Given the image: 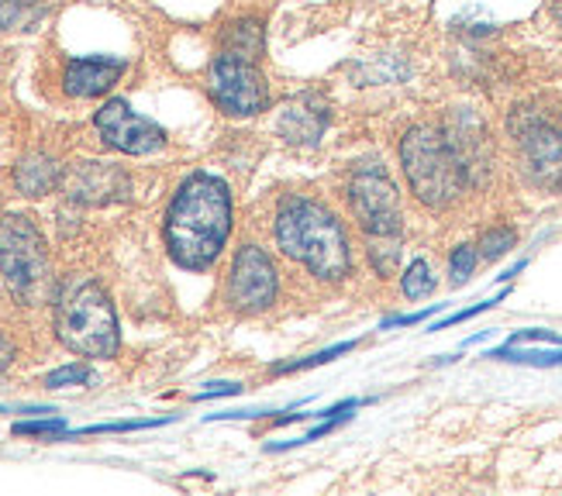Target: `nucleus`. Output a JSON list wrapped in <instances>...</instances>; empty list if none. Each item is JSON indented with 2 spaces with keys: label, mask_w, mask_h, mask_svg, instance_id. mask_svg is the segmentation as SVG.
Segmentation results:
<instances>
[{
  "label": "nucleus",
  "mask_w": 562,
  "mask_h": 496,
  "mask_svg": "<svg viewBox=\"0 0 562 496\" xmlns=\"http://www.w3.org/2000/svg\"><path fill=\"white\" fill-rule=\"evenodd\" d=\"M232 232V196L222 180L207 172L193 177L177 190L166 211V245L183 269H207L228 241Z\"/></svg>",
  "instance_id": "nucleus-1"
},
{
  "label": "nucleus",
  "mask_w": 562,
  "mask_h": 496,
  "mask_svg": "<svg viewBox=\"0 0 562 496\" xmlns=\"http://www.w3.org/2000/svg\"><path fill=\"white\" fill-rule=\"evenodd\" d=\"M277 241L283 256L311 269V277L338 283L352 269V248L341 221L304 196H286L277 214Z\"/></svg>",
  "instance_id": "nucleus-2"
},
{
  "label": "nucleus",
  "mask_w": 562,
  "mask_h": 496,
  "mask_svg": "<svg viewBox=\"0 0 562 496\" xmlns=\"http://www.w3.org/2000/svg\"><path fill=\"white\" fill-rule=\"evenodd\" d=\"M56 338L69 352L87 359H111L121 345L111 296L90 277H72L56 296Z\"/></svg>",
  "instance_id": "nucleus-3"
},
{
  "label": "nucleus",
  "mask_w": 562,
  "mask_h": 496,
  "mask_svg": "<svg viewBox=\"0 0 562 496\" xmlns=\"http://www.w3.org/2000/svg\"><path fill=\"white\" fill-rule=\"evenodd\" d=\"M401 159L411 190L428 207H449L467 187V166H462L452 142L438 128H411L401 142Z\"/></svg>",
  "instance_id": "nucleus-4"
},
{
  "label": "nucleus",
  "mask_w": 562,
  "mask_h": 496,
  "mask_svg": "<svg viewBox=\"0 0 562 496\" xmlns=\"http://www.w3.org/2000/svg\"><path fill=\"white\" fill-rule=\"evenodd\" d=\"M0 277L14 301L35 307L48 293V252L45 238L29 217L8 214L0 221Z\"/></svg>",
  "instance_id": "nucleus-5"
},
{
  "label": "nucleus",
  "mask_w": 562,
  "mask_h": 496,
  "mask_svg": "<svg viewBox=\"0 0 562 496\" xmlns=\"http://www.w3.org/2000/svg\"><path fill=\"white\" fill-rule=\"evenodd\" d=\"M349 207L373 241L397 238L404 228L401 193L380 162H362L349 180Z\"/></svg>",
  "instance_id": "nucleus-6"
},
{
  "label": "nucleus",
  "mask_w": 562,
  "mask_h": 496,
  "mask_svg": "<svg viewBox=\"0 0 562 496\" xmlns=\"http://www.w3.org/2000/svg\"><path fill=\"white\" fill-rule=\"evenodd\" d=\"M207 87H211L214 104L235 117H252L270 104V87H266L256 63L232 56V53H222L211 63Z\"/></svg>",
  "instance_id": "nucleus-7"
},
{
  "label": "nucleus",
  "mask_w": 562,
  "mask_h": 496,
  "mask_svg": "<svg viewBox=\"0 0 562 496\" xmlns=\"http://www.w3.org/2000/svg\"><path fill=\"white\" fill-rule=\"evenodd\" d=\"M277 266L259 245L238 248L228 272V304L238 314H259L277 301Z\"/></svg>",
  "instance_id": "nucleus-8"
},
{
  "label": "nucleus",
  "mask_w": 562,
  "mask_h": 496,
  "mask_svg": "<svg viewBox=\"0 0 562 496\" xmlns=\"http://www.w3.org/2000/svg\"><path fill=\"white\" fill-rule=\"evenodd\" d=\"M97 132L101 138L117 148V153H128V156H153L166 145V132L159 124H153L149 117H142L128 108V101H111L97 111L93 117Z\"/></svg>",
  "instance_id": "nucleus-9"
},
{
  "label": "nucleus",
  "mask_w": 562,
  "mask_h": 496,
  "mask_svg": "<svg viewBox=\"0 0 562 496\" xmlns=\"http://www.w3.org/2000/svg\"><path fill=\"white\" fill-rule=\"evenodd\" d=\"M521 156L535 183L549 190H562V132L542 117H528L525 128H518Z\"/></svg>",
  "instance_id": "nucleus-10"
},
{
  "label": "nucleus",
  "mask_w": 562,
  "mask_h": 496,
  "mask_svg": "<svg viewBox=\"0 0 562 496\" xmlns=\"http://www.w3.org/2000/svg\"><path fill=\"white\" fill-rule=\"evenodd\" d=\"M121 72H125V63L121 59H72L66 66V93L101 97L121 80Z\"/></svg>",
  "instance_id": "nucleus-11"
},
{
  "label": "nucleus",
  "mask_w": 562,
  "mask_h": 496,
  "mask_svg": "<svg viewBox=\"0 0 562 496\" xmlns=\"http://www.w3.org/2000/svg\"><path fill=\"white\" fill-rule=\"evenodd\" d=\"M325 108L314 101V97H301V101H293L283 117H280V132L286 135V142H297V145H307V142H317L325 132Z\"/></svg>",
  "instance_id": "nucleus-12"
},
{
  "label": "nucleus",
  "mask_w": 562,
  "mask_h": 496,
  "mask_svg": "<svg viewBox=\"0 0 562 496\" xmlns=\"http://www.w3.org/2000/svg\"><path fill=\"white\" fill-rule=\"evenodd\" d=\"M14 183L24 196H42L59 183V166L48 156H29L14 169Z\"/></svg>",
  "instance_id": "nucleus-13"
},
{
  "label": "nucleus",
  "mask_w": 562,
  "mask_h": 496,
  "mask_svg": "<svg viewBox=\"0 0 562 496\" xmlns=\"http://www.w3.org/2000/svg\"><path fill=\"white\" fill-rule=\"evenodd\" d=\"M225 53L232 56H241V59H259L262 53V29L256 21H241V24H232L228 35H225Z\"/></svg>",
  "instance_id": "nucleus-14"
},
{
  "label": "nucleus",
  "mask_w": 562,
  "mask_h": 496,
  "mask_svg": "<svg viewBox=\"0 0 562 496\" xmlns=\"http://www.w3.org/2000/svg\"><path fill=\"white\" fill-rule=\"evenodd\" d=\"M431 290H435L431 266L425 259H414L404 272V293L411 296V301H422V296H428Z\"/></svg>",
  "instance_id": "nucleus-15"
},
{
  "label": "nucleus",
  "mask_w": 562,
  "mask_h": 496,
  "mask_svg": "<svg viewBox=\"0 0 562 496\" xmlns=\"http://www.w3.org/2000/svg\"><path fill=\"white\" fill-rule=\"evenodd\" d=\"M515 241H518V235L510 232V228H494V232H486V235H483V241H480V256H483L486 262H494V259H501L504 252H510V248H515Z\"/></svg>",
  "instance_id": "nucleus-16"
},
{
  "label": "nucleus",
  "mask_w": 562,
  "mask_h": 496,
  "mask_svg": "<svg viewBox=\"0 0 562 496\" xmlns=\"http://www.w3.org/2000/svg\"><path fill=\"white\" fill-rule=\"evenodd\" d=\"M449 269H452V283L462 286L470 277H473V269H476V252H473V245H459L452 259H449Z\"/></svg>",
  "instance_id": "nucleus-17"
},
{
  "label": "nucleus",
  "mask_w": 562,
  "mask_h": 496,
  "mask_svg": "<svg viewBox=\"0 0 562 496\" xmlns=\"http://www.w3.org/2000/svg\"><path fill=\"white\" fill-rule=\"evenodd\" d=\"M349 349H352V341H341V345H331V349H325V352H314V356H307V359H301V362H286V365H277V372H301V369L325 365V362H331L335 356H346Z\"/></svg>",
  "instance_id": "nucleus-18"
},
{
  "label": "nucleus",
  "mask_w": 562,
  "mask_h": 496,
  "mask_svg": "<svg viewBox=\"0 0 562 496\" xmlns=\"http://www.w3.org/2000/svg\"><path fill=\"white\" fill-rule=\"evenodd\" d=\"M77 383H90V369H87V365H63V369L48 372V376H45V386H48V390L77 386Z\"/></svg>",
  "instance_id": "nucleus-19"
},
{
  "label": "nucleus",
  "mask_w": 562,
  "mask_h": 496,
  "mask_svg": "<svg viewBox=\"0 0 562 496\" xmlns=\"http://www.w3.org/2000/svg\"><path fill=\"white\" fill-rule=\"evenodd\" d=\"M35 8V0H0V32L14 29V24L24 21V14H29Z\"/></svg>",
  "instance_id": "nucleus-20"
},
{
  "label": "nucleus",
  "mask_w": 562,
  "mask_h": 496,
  "mask_svg": "<svg viewBox=\"0 0 562 496\" xmlns=\"http://www.w3.org/2000/svg\"><path fill=\"white\" fill-rule=\"evenodd\" d=\"M66 420H21L14 425V435H63Z\"/></svg>",
  "instance_id": "nucleus-21"
},
{
  "label": "nucleus",
  "mask_w": 562,
  "mask_h": 496,
  "mask_svg": "<svg viewBox=\"0 0 562 496\" xmlns=\"http://www.w3.org/2000/svg\"><path fill=\"white\" fill-rule=\"evenodd\" d=\"M494 304H501V296H497V301H483V304H476V307H470V311H459V314L446 317L442 325H435L431 331H442V328H452V325H459V320H470V317H476V314H483V311H491Z\"/></svg>",
  "instance_id": "nucleus-22"
},
{
  "label": "nucleus",
  "mask_w": 562,
  "mask_h": 496,
  "mask_svg": "<svg viewBox=\"0 0 562 496\" xmlns=\"http://www.w3.org/2000/svg\"><path fill=\"white\" fill-rule=\"evenodd\" d=\"M431 311H435V307H431ZM431 311H418V314H407V317H390V320H383V328H397V325L407 328V325H418V320H425Z\"/></svg>",
  "instance_id": "nucleus-23"
},
{
  "label": "nucleus",
  "mask_w": 562,
  "mask_h": 496,
  "mask_svg": "<svg viewBox=\"0 0 562 496\" xmlns=\"http://www.w3.org/2000/svg\"><path fill=\"white\" fill-rule=\"evenodd\" d=\"M241 386H235V383H217V386H211V390H204L198 401H207V396H232V393H238Z\"/></svg>",
  "instance_id": "nucleus-24"
},
{
  "label": "nucleus",
  "mask_w": 562,
  "mask_h": 496,
  "mask_svg": "<svg viewBox=\"0 0 562 496\" xmlns=\"http://www.w3.org/2000/svg\"><path fill=\"white\" fill-rule=\"evenodd\" d=\"M11 362H14V345L4 335H0V372H4Z\"/></svg>",
  "instance_id": "nucleus-25"
}]
</instances>
